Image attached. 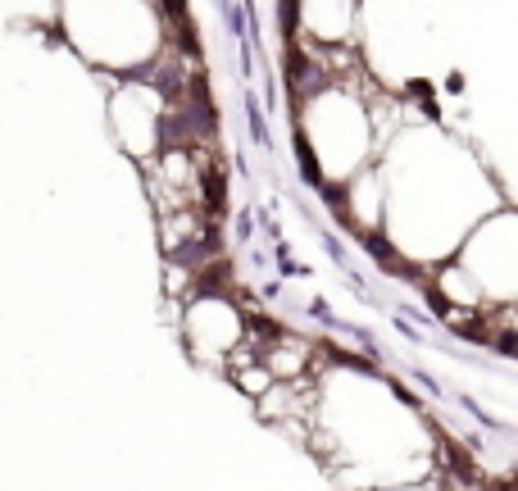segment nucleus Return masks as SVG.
I'll return each instance as SVG.
<instances>
[{
	"instance_id": "nucleus-1",
	"label": "nucleus",
	"mask_w": 518,
	"mask_h": 491,
	"mask_svg": "<svg viewBox=\"0 0 518 491\" xmlns=\"http://www.w3.org/2000/svg\"><path fill=\"white\" fill-rule=\"evenodd\" d=\"M446 455H450V469H454V473H459V477H464V482H477V469H473V464H468V460H464V450H454V446H446Z\"/></svg>"
},
{
	"instance_id": "nucleus-2",
	"label": "nucleus",
	"mask_w": 518,
	"mask_h": 491,
	"mask_svg": "<svg viewBox=\"0 0 518 491\" xmlns=\"http://www.w3.org/2000/svg\"><path fill=\"white\" fill-rule=\"evenodd\" d=\"M295 151H300V159H305V173H310V178H318V164H314L310 146H305V141H295Z\"/></svg>"
}]
</instances>
